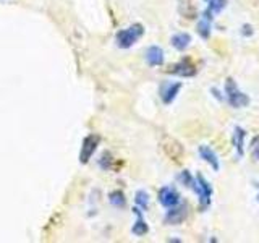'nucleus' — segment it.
Instances as JSON below:
<instances>
[{
  "label": "nucleus",
  "instance_id": "6",
  "mask_svg": "<svg viewBox=\"0 0 259 243\" xmlns=\"http://www.w3.org/2000/svg\"><path fill=\"white\" fill-rule=\"evenodd\" d=\"M157 199L159 202L164 208H174L177 205H180L182 202V196L180 193H178L174 186H164V188L159 190V194H157Z\"/></svg>",
  "mask_w": 259,
  "mask_h": 243
},
{
  "label": "nucleus",
  "instance_id": "12",
  "mask_svg": "<svg viewBox=\"0 0 259 243\" xmlns=\"http://www.w3.org/2000/svg\"><path fill=\"white\" fill-rule=\"evenodd\" d=\"M198 154H199V157H201L202 160L207 162V164L215 170V172H217L219 169H221V160H219L217 154L214 152L212 148H209L207 144L199 146V148H198Z\"/></svg>",
  "mask_w": 259,
  "mask_h": 243
},
{
  "label": "nucleus",
  "instance_id": "19",
  "mask_svg": "<svg viewBox=\"0 0 259 243\" xmlns=\"http://www.w3.org/2000/svg\"><path fill=\"white\" fill-rule=\"evenodd\" d=\"M251 156L254 160H259V135H256L251 140Z\"/></svg>",
  "mask_w": 259,
  "mask_h": 243
},
{
  "label": "nucleus",
  "instance_id": "11",
  "mask_svg": "<svg viewBox=\"0 0 259 243\" xmlns=\"http://www.w3.org/2000/svg\"><path fill=\"white\" fill-rule=\"evenodd\" d=\"M144 59L148 62L149 67H160V65H164L165 55L159 46H151V47H148V51H146Z\"/></svg>",
  "mask_w": 259,
  "mask_h": 243
},
{
  "label": "nucleus",
  "instance_id": "24",
  "mask_svg": "<svg viewBox=\"0 0 259 243\" xmlns=\"http://www.w3.org/2000/svg\"><path fill=\"white\" fill-rule=\"evenodd\" d=\"M206 2H207V0H206Z\"/></svg>",
  "mask_w": 259,
  "mask_h": 243
},
{
  "label": "nucleus",
  "instance_id": "20",
  "mask_svg": "<svg viewBox=\"0 0 259 243\" xmlns=\"http://www.w3.org/2000/svg\"><path fill=\"white\" fill-rule=\"evenodd\" d=\"M99 166H101L104 170L112 169V156H110V152H104V154H102V157H101V160H99Z\"/></svg>",
  "mask_w": 259,
  "mask_h": 243
},
{
  "label": "nucleus",
  "instance_id": "7",
  "mask_svg": "<svg viewBox=\"0 0 259 243\" xmlns=\"http://www.w3.org/2000/svg\"><path fill=\"white\" fill-rule=\"evenodd\" d=\"M180 81H172V83H164L160 86V99L164 104H172L175 101V97L178 96L182 89Z\"/></svg>",
  "mask_w": 259,
  "mask_h": 243
},
{
  "label": "nucleus",
  "instance_id": "23",
  "mask_svg": "<svg viewBox=\"0 0 259 243\" xmlns=\"http://www.w3.org/2000/svg\"><path fill=\"white\" fill-rule=\"evenodd\" d=\"M256 199H257V202H259V194H257V198H256Z\"/></svg>",
  "mask_w": 259,
  "mask_h": 243
},
{
  "label": "nucleus",
  "instance_id": "22",
  "mask_svg": "<svg viewBox=\"0 0 259 243\" xmlns=\"http://www.w3.org/2000/svg\"><path fill=\"white\" fill-rule=\"evenodd\" d=\"M210 93H212V96H214V97H217L219 101H222V99H224V97L221 96V93H219L217 89H214V88H212V89H210Z\"/></svg>",
  "mask_w": 259,
  "mask_h": 243
},
{
  "label": "nucleus",
  "instance_id": "4",
  "mask_svg": "<svg viewBox=\"0 0 259 243\" xmlns=\"http://www.w3.org/2000/svg\"><path fill=\"white\" fill-rule=\"evenodd\" d=\"M101 143V136L99 135H88L84 140H83V144H81V151H79V162L81 164H88L91 157L94 156V152L97 149V146Z\"/></svg>",
  "mask_w": 259,
  "mask_h": 243
},
{
  "label": "nucleus",
  "instance_id": "5",
  "mask_svg": "<svg viewBox=\"0 0 259 243\" xmlns=\"http://www.w3.org/2000/svg\"><path fill=\"white\" fill-rule=\"evenodd\" d=\"M188 217V206L185 202H180L174 208H168V211L164 216V222L167 225H178L182 224L185 219Z\"/></svg>",
  "mask_w": 259,
  "mask_h": 243
},
{
  "label": "nucleus",
  "instance_id": "13",
  "mask_svg": "<svg viewBox=\"0 0 259 243\" xmlns=\"http://www.w3.org/2000/svg\"><path fill=\"white\" fill-rule=\"evenodd\" d=\"M135 214H136V222L132 227V232L136 235V237H144L146 233L149 232V227L146 224V221L143 219V209L141 208H135Z\"/></svg>",
  "mask_w": 259,
  "mask_h": 243
},
{
  "label": "nucleus",
  "instance_id": "15",
  "mask_svg": "<svg viewBox=\"0 0 259 243\" xmlns=\"http://www.w3.org/2000/svg\"><path fill=\"white\" fill-rule=\"evenodd\" d=\"M109 202L113 206V208H125L126 206V198H125V193L120 191V190H113L110 194H109Z\"/></svg>",
  "mask_w": 259,
  "mask_h": 243
},
{
  "label": "nucleus",
  "instance_id": "10",
  "mask_svg": "<svg viewBox=\"0 0 259 243\" xmlns=\"http://www.w3.org/2000/svg\"><path fill=\"white\" fill-rule=\"evenodd\" d=\"M170 73H174V75L177 76H183V78H191L198 73L196 67L188 60V59H183L180 60L177 65H174L172 70H170Z\"/></svg>",
  "mask_w": 259,
  "mask_h": 243
},
{
  "label": "nucleus",
  "instance_id": "14",
  "mask_svg": "<svg viewBox=\"0 0 259 243\" xmlns=\"http://www.w3.org/2000/svg\"><path fill=\"white\" fill-rule=\"evenodd\" d=\"M170 44H172V47L177 49V51L183 52L190 47L191 36L188 34V32H177V34H174L172 39H170Z\"/></svg>",
  "mask_w": 259,
  "mask_h": 243
},
{
  "label": "nucleus",
  "instance_id": "2",
  "mask_svg": "<svg viewBox=\"0 0 259 243\" xmlns=\"http://www.w3.org/2000/svg\"><path fill=\"white\" fill-rule=\"evenodd\" d=\"M143 34H144V26L141 23H135L132 26H128V28L117 32L115 43L120 49H130L143 37Z\"/></svg>",
  "mask_w": 259,
  "mask_h": 243
},
{
  "label": "nucleus",
  "instance_id": "17",
  "mask_svg": "<svg viewBox=\"0 0 259 243\" xmlns=\"http://www.w3.org/2000/svg\"><path fill=\"white\" fill-rule=\"evenodd\" d=\"M135 202H136L138 208L148 209V206H149V194H148V191H146V190H138L136 194H135Z\"/></svg>",
  "mask_w": 259,
  "mask_h": 243
},
{
  "label": "nucleus",
  "instance_id": "18",
  "mask_svg": "<svg viewBox=\"0 0 259 243\" xmlns=\"http://www.w3.org/2000/svg\"><path fill=\"white\" fill-rule=\"evenodd\" d=\"M178 180H180L185 186H190V188H193L194 185V180H196V177H193L190 174V170H182V174L178 175Z\"/></svg>",
  "mask_w": 259,
  "mask_h": 243
},
{
  "label": "nucleus",
  "instance_id": "9",
  "mask_svg": "<svg viewBox=\"0 0 259 243\" xmlns=\"http://www.w3.org/2000/svg\"><path fill=\"white\" fill-rule=\"evenodd\" d=\"M245 138H246V132L245 128L241 127H235L233 128V135H232V144H233V149L237 157L241 159L243 154H245Z\"/></svg>",
  "mask_w": 259,
  "mask_h": 243
},
{
  "label": "nucleus",
  "instance_id": "1",
  "mask_svg": "<svg viewBox=\"0 0 259 243\" xmlns=\"http://www.w3.org/2000/svg\"><path fill=\"white\" fill-rule=\"evenodd\" d=\"M225 99H227V102H229L230 107H233V109L248 107L249 102H251L249 96L241 91L237 85V81H235L233 78L225 79Z\"/></svg>",
  "mask_w": 259,
  "mask_h": 243
},
{
  "label": "nucleus",
  "instance_id": "3",
  "mask_svg": "<svg viewBox=\"0 0 259 243\" xmlns=\"http://www.w3.org/2000/svg\"><path fill=\"white\" fill-rule=\"evenodd\" d=\"M191 190L198 194V199H199L201 208L206 209L210 205V201H212V194H214V190H212V186H210V183L201 174H198Z\"/></svg>",
  "mask_w": 259,
  "mask_h": 243
},
{
  "label": "nucleus",
  "instance_id": "21",
  "mask_svg": "<svg viewBox=\"0 0 259 243\" xmlns=\"http://www.w3.org/2000/svg\"><path fill=\"white\" fill-rule=\"evenodd\" d=\"M241 34L245 36V37H251L254 34V29H253V26H251V24H248V23H245L241 26Z\"/></svg>",
  "mask_w": 259,
  "mask_h": 243
},
{
  "label": "nucleus",
  "instance_id": "16",
  "mask_svg": "<svg viewBox=\"0 0 259 243\" xmlns=\"http://www.w3.org/2000/svg\"><path fill=\"white\" fill-rule=\"evenodd\" d=\"M207 2H209V4H207V8H206V10L210 12L214 16L221 13V12L224 10V8L227 7V4H229L227 0H207Z\"/></svg>",
  "mask_w": 259,
  "mask_h": 243
},
{
  "label": "nucleus",
  "instance_id": "8",
  "mask_svg": "<svg viewBox=\"0 0 259 243\" xmlns=\"http://www.w3.org/2000/svg\"><path fill=\"white\" fill-rule=\"evenodd\" d=\"M212 21H214V15L204 10V13H202L201 20L198 21L196 24V31L198 34L202 37V39H209L210 37V32H212Z\"/></svg>",
  "mask_w": 259,
  "mask_h": 243
}]
</instances>
